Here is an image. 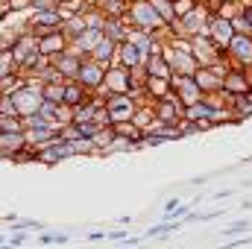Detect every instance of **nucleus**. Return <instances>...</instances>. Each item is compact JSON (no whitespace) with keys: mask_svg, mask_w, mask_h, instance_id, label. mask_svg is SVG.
I'll return each instance as SVG.
<instances>
[{"mask_svg":"<svg viewBox=\"0 0 252 249\" xmlns=\"http://www.w3.org/2000/svg\"><path fill=\"white\" fill-rule=\"evenodd\" d=\"M252 244V238H235V241H226L220 244V249H247Z\"/></svg>","mask_w":252,"mask_h":249,"instance_id":"nucleus-33","label":"nucleus"},{"mask_svg":"<svg viewBox=\"0 0 252 249\" xmlns=\"http://www.w3.org/2000/svg\"><path fill=\"white\" fill-rule=\"evenodd\" d=\"M70 241V235L67 232H41V238H38V244H67Z\"/></svg>","mask_w":252,"mask_h":249,"instance_id":"nucleus-29","label":"nucleus"},{"mask_svg":"<svg viewBox=\"0 0 252 249\" xmlns=\"http://www.w3.org/2000/svg\"><path fill=\"white\" fill-rule=\"evenodd\" d=\"M62 97H64V82H50V85H41V100L62 106Z\"/></svg>","mask_w":252,"mask_h":249,"instance_id":"nucleus-24","label":"nucleus"},{"mask_svg":"<svg viewBox=\"0 0 252 249\" xmlns=\"http://www.w3.org/2000/svg\"><path fill=\"white\" fill-rule=\"evenodd\" d=\"M44 229V223L41 220H15V223H9V235H15V232H41Z\"/></svg>","mask_w":252,"mask_h":249,"instance_id":"nucleus-26","label":"nucleus"},{"mask_svg":"<svg viewBox=\"0 0 252 249\" xmlns=\"http://www.w3.org/2000/svg\"><path fill=\"white\" fill-rule=\"evenodd\" d=\"M132 150H138V144H132L129 138H121V135H118V138H115V144L109 147V153H106V156H112V153H132Z\"/></svg>","mask_w":252,"mask_h":249,"instance_id":"nucleus-30","label":"nucleus"},{"mask_svg":"<svg viewBox=\"0 0 252 249\" xmlns=\"http://www.w3.org/2000/svg\"><path fill=\"white\" fill-rule=\"evenodd\" d=\"M220 53H223V59H226V50H229V44H232V38H235V27H232V15L229 12H223V15H211V21H208V35H205Z\"/></svg>","mask_w":252,"mask_h":249,"instance_id":"nucleus-4","label":"nucleus"},{"mask_svg":"<svg viewBox=\"0 0 252 249\" xmlns=\"http://www.w3.org/2000/svg\"><path fill=\"white\" fill-rule=\"evenodd\" d=\"M50 64L62 73L64 82H76V76H79V67H82V56L76 53V50H64V53H59L56 59H50Z\"/></svg>","mask_w":252,"mask_h":249,"instance_id":"nucleus-13","label":"nucleus"},{"mask_svg":"<svg viewBox=\"0 0 252 249\" xmlns=\"http://www.w3.org/2000/svg\"><path fill=\"white\" fill-rule=\"evenodd\" d=\"M59 3H62V0H59Z\"/></svg>","mask_w":252,"mask_h":249,"instance_id":"nucleus-40","label":"nucleus"},{"mask_svg":"<svg viewBox=\"0 0 252 249\" xmlns=\"http://www.w3.org/2000/svg\"><path fill=\"white\" fill-rule=\"evenodd\" d=\"M161 56L170 64V73L173 76H193L199 70L196 59L190 56V41L188 38H167L161 44Z\"/></svg>","mask_w":252,"mask_h":249,"instance_id":"nucleus-1","label":"nucleus"},{"mask_svg":"<svg viewBox=\"0 0 252 249\" xmlns=\"http://www.w3.org/2000/svg\"><path fill=\"white\" fill-rule=\"evenodd\" d=\"M106 112H109V121L112 126H124V124H132V118H135V112H138V100L135 97H129V94H109L106 100Z\"/></svg>","mask_w":252,"mask_h":249,"instance_id":"nucleus-3","label":"nucleus"},{"mask_svg":"<svg viewBox=\"0 0 252 249\" xmlns=\"http://www.w3.org/2000/svg\"><path fill=\"white\" fill-rule=\"evenodd\" d=\"M126 32H129V24H126L124 18H106V24H103V35H106L109 41L121 44V41H126Z\"/></svg>","mask_w":252,"mask_h":249,"instance_id":"nucleus-21","label":"nucleus"},{"mask_svg":"<svg viewBox=\"0 0 252 249\" xmlns=\"http://www.w3.org/2000/svg\"><path fill=\"white\" fill-rule=\"evenodd\" d=\"M147 76H153V79H173V73H170V64H167V59L161 56V50L158 53H153L150 59H147Z\"/></svg>","mask_w":252,"mask_h":249,"instance_id":"nucleus-20","label":"nucleus"},{"mask_svg":"<svg viewBox=\"0 0 252 249\" xmlns=\"http://www.w3.org/2000/svg\"><path fill=\"white\" fill-rule=\"evenodd\" d=\"M118 249H141V247H126V244H124V247H118Z\"/></svg>","mask_w":252,"mask_h":249,"instance_id":"nucleus-38","label":"nucleus"},{"mask_svg":"<svg viewBox=\"0 0 252 249\" xmlns=\"http://www.w3.org/2000/svg\"><path fill=\"white\" fill-rule=\"evenodd\" d=\"M76 156H79L76 141H64V138H59L56 144H50V147H44V150L38 153V161H41V164H59V161L76 158Z\"/></svg>","mask_w":252,"mask_h":249,"instance_id":"nucleus-11","label":"nucleus"},{"mask_svg":"<svg viewBox=\"0 0 252 249\" xmlns=\"http://www.w3.org/2000/svg\"><path fill=\"white\" fill-rule=\"evenodd\" d=\"M6 15H9V6H6V0H0V24L6 21Z\"/></svg>","mask_w":252,"mask_h":249,"instance_id":"nucleus-36","label":"nucleus"},{"mask_svg":"<svg viewBox=\"0 0 252 249\" xmlns=\"http://www.w3.org/2000/svg\"><path fill=\"white\" fill-rule=\"evenodd\" d=\"M150 106H153V115L161 126H179L185 121V103L176 94H167L164 100H156Z\"/></svg>","mask_w":252,"mask_h":249,"instance_id":"nucleus-5","label":"nucleus"},{"mask_svg":"<svg viewBox=\"0 0 252 249\" xmlns=\"http://www.w3.org/2000/svg\"><path fill=\"white\" fill-rule=\"evenodd\" d=\"M44 9H59V0H32L30 12H44Z\"/></svg>","mask_w":252,"mask_h":249,"instance_id":"nucleus-34","label":"nucleus"},{"mask_svg":"<svg viewBox=\"0 0 252 249\" xmlns=\"http://www.w3.org/2000/svg\"><path fill=\"white\" fill-rule=\"evenodd\" d=\"M252 91V70L247 67H229L223 73V97L232 100V97H244Z\"/></svg>","mask_w":252,"mask_h":249,"instance_id":"nucleus-6","label":"nucleus"},{"mask_svg":"<svg viewBox=\"0 0 252 249\" xmlns=\"http://www.w3.org/2000/svg\"><path fill=\"white\" fill-rule=\"evenodd\" d=\"M124 21L132 27V30H141V32H153V35H158L161 30H164V21L158 18V12L153 9V3L150 0H141V3H129V9H126Z\"/></svg>","mask_w":252,"mask_h":249,"instance_id":"nucleus-2","label":"nucleus"},{"mask_svg":"<svg viewBox=\"0 0 252 249\" xmlns=\"http://www.w3.org/2000/svg\"><path fill=\"white\" fill-rule=\"evenodd\" d=\"M88 59H94V62L103 64V67H112L115 59H118V44H115V41H109V38H103V41L94 47V53H91Z\"/></svg>","mask_w":252,"mask_h":249,"instance_id":"nucleus-18","label":"nucleus"},{"mask_svg":"<svg viewBox=\"0 0 252 249\" xmlns=\"http://www.w3.org/2000/svg\"><path fill=\"white\" fill-rule=\"evenodd\" d=\"M153 124H156L153 106H150V103H141V106H138V112H135V118H132V126H135V129H141V132H147Z\"/></svg>","mask_w":252,"mask_h":249,"instance_id":"nucleus-23","label":"nucleus"},{"mask_svg":"<svg viewBox=\"0 0 252 249\" xmlns=\"http://www.w3.org/2000/svg\"><path fill=\"white\" fill-rule=\"evenodd\" d=\"M126 3H141V0H126Z\"/></svg>","mask_w":252,"mask_h":249,"instance_id":"nucleus-39","label":"nucleus"},{"mask_svg":"<svg viewBox=\"0 0 252 249\" xmlns=\"http://www.w3.org/2000/svg\"><path fill=\"white\" fill-rule=\"evenodd\" d=\"M226 64L229 67H247V70H252V38L235 35L229 50H226Z\"/></svg>","mask_w":252,"mask_h":249,"instance_id":"nucleus-9","label":"nucleus"},{"mask_svg":"<svg viewBox=\"0 0 252 249\" xmlns=\"http://www.w3.org/2000/svg\"><path fill=\"white\" fill-rule=\"evenodd\" d=\"M118 67H124V70H135V67H141L144 59H141V53L129 44V41H121L118 44V59H115Z\"/></svg>","mask_w":252,"mask_h":249,"instance_id":"nucleus-17","label":"nucleus"},{"mask_svg":"<svg viewBox=\"0 0 252 249\" xmlns=\"http://www.w3.org/2000/svg\"><path fill=\"white\" fill-rule=\"evenodd\" d=\"M229 70V64H217V67H199L193 73L196 88L202 91V97L208 94H223V73Z\"/></svg>","mask_w":252,"mask_h":249,"instance_id":"nucleus-8","label":"nucleus"},{"mask_svg":"<svg viewBox=\"0 0 252 249\" xmlns=\"http://www.w3.org/2000/svg\"><path fill=\"white\" fill-rule=\"evenodd\" d=\"M250 229H252L250 220H235V223H229L226 229H220V235H223V238H238V235L244 238V235H247Z\"/></svg>","mask_w":252,"mask_h":249,"instance_id":"nucleus-27","label":"nucleus"},{"mask_svg":"<svg viewBox=\"0 0 252 249\" xmlns=\"http://www.w3.org/2000/svg\"><path fill=\"white\" fill-rule=\"evenodd\" d=\"M9 53H12V59H15L18 67H24V64L38 53V38H35V35H30V32H21V35L9 44Z\"/></svg>","mask_w":252,"mask_h":249,"instance_id":"nucleus-12","label":"nucleus"},{"mask_svg":"<svg viewBox=\"0 0 252 249\" xmlns=\"http://www.w3.org/2000/svg\"><path fill=\"white\" fill-rule=\"evenodd\" d=\"M199 0H173V9H176V18H185L190 9H196Z\"/></svg>","mask_w":252,"mask_h":249,"instance_id":"nucleus-31","label":"nucleus"},{"mask_svg":"<svg viewBox=\"0 0 252 249\" xmlns=\"http://www.w3.org/2000/svg\"><path fill=\"white\" fill-rule=\"evenodd\" d=\"M214 112H217V109L202 97V100H196V103L185 106V121H188V124L202 126V132H205V129H211V118H214Z\"/></svg>","mask_w":252,"mask_h":249,"instance_id":"nucleus-14","label":"nucleus"},{"mask_svg":"<svg viewBox=\"0 0 252 249\" xmlns=\"http://www.w3.org/2000/svg\"><path fill=\"white\" fill-rule=\"evenodd\" d=\"M88 241H109V232H91Z\"/></svg>","mask_w":252,"mask_h":249,"instance_id":"nucleus-35","label":"nucleus"},{"mask_svg":"<svg viewBox=\"0 0 252 249\" xmlns=\"http://www.w3.org/2000/svg\"><path fill=\"white\" fill-rule=\"evenodd\" d=\"M88 97H91V94H88L79 82H64V97H62L64 109H70V112H73V109H76V106H82Z\"/></svg>","mask_w":252,"mask_h":249,"instance_id":"nucleus-19","label":"nucleus"},{"mask_svg":"<svg viewBox=\"0 0 252 249\" xmlns=\"http://www.w3.org/2000/svg\"><path fill=\"white\" fill-rule=\"evenodd\" d=\"M153 3V9L158 12V18L164 21V27H176L179 24V18H176V9H173V0H150Z\"/></svg>","mask_w":252,"mask_h":249,"instance_id":"nucleus-22","label":"nucleus"},{"mask_svg":"<svg viewBox=\"0 0 252 249\" xmlns=\"http://www.w3.org/2000/svg\"><path fill=\"white\" fill-rule=\"evenodd\" d=\"M6 6H9V15H21L32 9V0H6Z\"/></svg>","mask_w":252,"mask_h":249,"instance_id":"nucleus-32","label":"nucleus"},{"mask_svg":"<svg viewBox=\"0 0 252 249\" xmlns=\"http://www.w3.org/2000/svg\"><path fill=\"white\" fill-rule=\"evenodd\" d=\"M70 44H67V38H64L62 30H56V32H50V35H44V38H38V53L41 56H47V59H56L59 53H64Z\"/></svg>","mask_w":252,"mask_h":249,"instance_id":"nucleus-16","label":"nucleus"},{"mask_svg":"<svg viewBox=\"0 0 252 249\" xmlns=\"http://www.w3.org/2000/svg\"><path fill=\"white\" fill-rule=\"evenodd\" d=\"M170 85H173V94H176L185 106L196 103V100H202V91L196 88L193 76H173V79H170Z\"/></svg>","mask_w":252,"mask_h":249,"instance_id":"nucleus-15","label":"nucleus"},{"mask_svg":"<svg viewBox=\"0 0 252 249\" xmlns=\"http://www.w3.org/2000/svg\"><path fill=\"white\" fill-rule=\"evenodd\" d=\"M59 112H62V106H56V103H47V100H41V106H38V115L44 118V121H59ZM59 126V124H56Z\"/></svg>","mask_w":252,"mask_h":249,"instance_id":"nucleus-28","label":"nucleus"},{"mask_svg":"<svg viewBox=\"0 0 252 249\" xmlns=\"http://www.w3.org/2000/svg\"><path fill=\"white\" fill-rule=\"evenodd\" d=\"M103 76H106V67H103V64H97L94 59H82V67H79L76 82H79L88 94H100V88H103Z\"/></svg>","mask_w":252,"mask_h":249,"instance_id":"nucleus-10","label":"nucleus"},{"mask_svg":"<svg viewBox=\"0 0 252 249\" xmlns=\"http://www.w3.org/2000/svg\"><path fill=\"white\" fill-rule=\"evenodd\" d=\"M9 244V235H0V247H6Z\"/></svg>","mask_w":252,"mask_h":249,"instance_id":"nucleus-37","label":"nucleus"},{"mask_svg":"<svg viewBox=\"0 0 252 249\" xmlns=\"http://www.w3.org/2000/svg\"><path fill=\"white\" fill-rule=\"evenodd\" d=\"M18 73H21V67L15 64V59H12V53H9V50H3V53H0V79L18 76Z\"/></svg>","mask_w":252,"mask_h":249,"instance_id":"nucleus-25","label":"nucleus"},{"mask_svg":"<svg viewBox=\"0 0 252 249\" xmlns=\"http://www.w3.org/2000/svg\"><path fill=\"white\" fill-rule=\"evenodd\" d=\"M109 94H129L132 97V76H129V70L124 67H118V64H112V67H106V76H103V88H100V100H106Z\"/></svg>","mask_w":252,"mask_h":249,"instance_id":"nucleus-7","label":"nucleus"}]
</instances>
